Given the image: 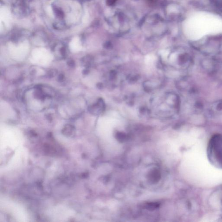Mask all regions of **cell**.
Masks as SVG:
<instances>
[{"mask_svg": "<svg viewBox=\"0 0 222 222\" xmlns=\"http://www.w3.org/2000/svg\"><path fill=\"white\" fill-rule=\"evenodd\" d=\"M207 154L211 164L222 170V134L211 137L207 146Z\"/></svg>", "mask_w": 222, "mask_h": 222, "instance_id": "1", "label": "cell"}, {"mask_svg": "<svg viewBox=\"0 0 222 222\" xmlns=\"http://www.w3.org/2000/svg\"><path fill=\"white\" fill-rule=\"evenodd\" d=\"M211 201L213 205L219 207L222 210V187L216 190L212 195Z\"/></svg>", "mask_w": 222, "mask_h": 222, "instance_id": "2", "label": "cell"}, {"mask_svg": "<svg viewBox=\"0 0 222 222\" xmlns=\"http://www.w3.org/2000/svg\"><path fill=\"white\" fill-rule=\"evenodd\" d=\"M54 11L55 13L56 14V16L58 17V18H62L64 17V13H63L61 10H60L59 9L56 8L54 9Z\"/></svg>", "mask_w": 222, "mask_h": 222, "instance_id": "3", "label": "cell"}, {"mask_svg": "<svg viewBox=\"0 0 222 222\" xmlns=\"http://www.w3.org/2000/svg\"><path fill=\"white\" fill-rule=\"evenodd\" d=\"M69 64H70V65H72V66H73L74 64V61H70Z\"/></svg>", "mask_w": 222, "mask_h": 222, "instance_id": "4", "label": "cell"}, {"mask_svg": "<svg viewBox=\"0 0 222 222\" xmlns=\"http://www.w3.org/2000/svg\"><path fill=\"white\" fill-rule=\"evenodd\" d=\"M220 219H222V220H221V221H222V216H221V218H220Z\"/></svg>", "mask_w": 222, "mask_h": 222, "instance_id": "5", "label": "cell"}]
</instances>
